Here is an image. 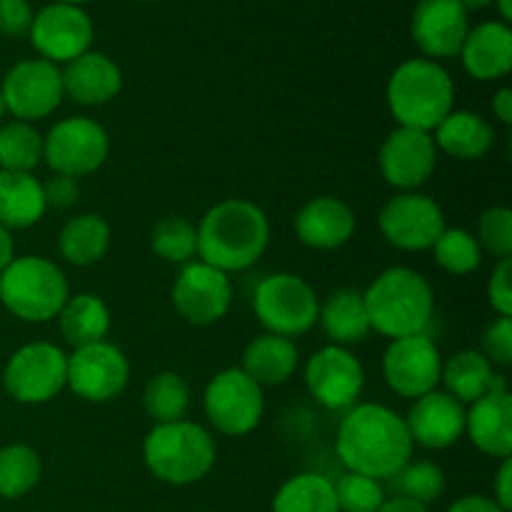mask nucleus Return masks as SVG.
Returning a JSON list of instances; mask_svg holds the SVG:
<instances>
[{"label":"nucleus","instance_id":"nucleus-32","mask_svg":"<svg viewBox=\"0 0 512 512\" xmlns=\"http://www.w3.org/2000/svg\"><path fill=\"white\" fill-rule=\"evenodd\" d=\"M273 512H340L335 490L325 475L300 473L285 480L273 498Z\"/></svg>","mask_w":512,"mask_h":512},{"label":"nucleus","instance_id":"nucleus-20","mask_svg":"<svg viewBox=\"0 0 512 512\" xmlns=\"http://www.w3.org/2000/svg\"><path fill=\"white\" fill-rule=\"evenodd\" d=\"M403 420L413 445H423L428 450L450 448L465 435V405L440 390L413 400Z\"/></svg>","mask_w":512,"mask_h":512},{"label":"nucleus","instance_id":"nucleus-25","mask_svg":"<svg viewBox=\"0 0 512 512\" xmlns=\"http://www.w3.org/2000/svg\"><path fill=\"white\" fill-rule=\"evenodd\" d=\"M440 383L445 393L460 403H475L488 393H508V383L498 375L480 350H460L448 363H443Z\"/></svg>","mask_w":512,"mask_h":512},{"label":"nucleus","instance_id":"nucleus-22","mask_svg":"<svg viewBox=\"0 0 512 512\" xmlns=\"http://www.w3.org/2000/svg\"><path fill=\"white\" fill-rule=\"evenodd\" d=\"M458 55L468 75H473L480 83L505 78L512 68V30L508 23H498V20L475 25L465 35Z\"/></svg>","mask_w":512,"mask_h":512},{"label":"nucleus","instance_id":"nucleus-39","mask_svg":"<svg viewBox=\"0 0 512 512\" xmlns=\"http://www.w3.org/2000/svg\"><path fill=\"white\" fill-rule=\"evenodd\" d=\"M340 512H378L385 503V485L360 473H343L333 483Z\"/></svg>","mask_w":512,"mask_h":512},{"label":"nucleus","instance_id":"nucleus-52","mask_svg":"<svg viewBox=\"0 0 512 512\" xmlns=\"http://www.w3.org/2000/svg\"><path fill=\"white\" fill-rule=\"evenodd\" d=\"M5 113H8V110H5V100H3V95H0V125H3Z\"/></svg>","mask_w":512,"mask_h":512},{"label":"nucleus","instance_id":"nucleus-54","mask_svg":"<svg viewBox=\"0 0 512 512\" xmlns=\"http://www.w3.org/2000/svg\"><path fill=\"white\" fill-rule=\"evenodd\" d=\"M138 3H148V0H138Z\"/></svg>","mask_w":512,"mask_h":512},{"label":"nucleus","instance_id":"nucleus-40","mask_svg":"<svg viewBox=\"0 0 512 512\" xmlns=\"http://www.w3.org/2000/svg\"><path fill=\"white\" fill-rule=\"evenodd\" d=\"M478 243L480 248L493 253L495 258L505 260L512 255V210L495 205L488 208L478 220Z\"/></svg>","mask_w":512,"mask_h":512},{"label":"nucleus","instance_id":"nucleus-14","mask_svg":"<svg viewBox=\"0 0 512 512\" xmlns=\"http://www.w3.org/2000/svg\"><path fill=\"white\" fill-rule=\"evenodd\" d=\"M305 388L328 410H350L365 388L363 363L343 345H325L305 363Z\"/></svg>","mask_w":512,"mask_h":512},{"label":"nucleus","instance_id":"nucleus-9","mask_svg":"<svg viewBox=\"0 0 512 512\" xmlns=\"http://www.w3.org/2000/svg\"><path fill=\"white\" fill-rule=\"evenodd\" d=\"M108 153V130L85 115L63 118L43 138V158L48 168L75 180L95 173L108 160Z\"/></svg>","mask_w":512,"mask_h":512},{"label":"nucleus","instance_id":"nucleus-41","mask_svg":"<svg viewBox=\"0 0 512 512\" xmlns=\"http://www.w3.org/2000/svg\"><path fill=\"white\" fill-rule=\"evenodd\" d=\"M483 355L498 368H508L512 363V318H498L485 328Z\"/></svg>","mask_w":512,"mask_h":512},{"label":"nucleus","instance_id":"nucleus-38","mask_svg":"<svg viewBox=\"0 0 512 512\" xmlns=\"http://www.w3.org/2000/svg\"><path fill=\"white\" fill-rule=\"evenodd\" d=\"M435 263L450 275H468L483 263V248L478 238L465 228H445L433 248Z\"/></svg>","mask_w":512,"mask_h":512},{"label":"nucleus","instance_id":"nucleus-16","mask_svg":"<svg viewBox=\"0 0 512 512\" xmlns=\"http://www.w3.org/2000/svg\"><path fill=\"white\" fill-rule=\"evenodd\" d=\"M28 35L40 58L53 65L70 63L93 45V20L80 5L53 3L33 15Z\"/></svg>","mask_w":512,"mask_h":512},{"label":"nucleus","instance_id":"nucleus-5","mask_svg":"<svg viewBox=\"0 0 512 512\" xmlns=\"http://www.w3.org/2000/svg\"><path fill=\"white\" fill-rule=\"evenodd\" d=\"M143 460L160 483L193 485L213 470L215 440L190 420L155 425L143 440Z\"/></svg>","mask_w":512,"mask_h":512},{"label":"nucleus","instance_id":"nucleus-43","mask_svg":"<svg viewBox=\"0 0 512 512\" xmlns=\"http://www.w3.org/2000/svg\"><path fill=\"white\" fill-rule=\"evenodd\" d=\"M33 10L28 0H0V33L8 38H20L30 33Z\"/></svg>","mask_w":512,"mask_h":512},{"label":"nucleus","instance_id":"nucleus-24","mask_svg":"<svg viewBox=\"0 0 512 512\" xmlns=\"http://www.w3.org/2000/svg\"><path fill=\"white\" fill-rule=\"evenodd\" d=\"M465 433L480 453L510 458L512 453V398L510 393H488L465 410Z\"/></svg>","mask_w":512,"mask_h":512},{"label":"nucleus","instance_id":"nucleus-55","mask_svg":"<svg viewBox=\"0 0 512 512\" xmlns=\"http://www.w3.org/2000/svg\"><path fill=\"white\" fill-rule=\"evenodd\" d=\"M0 288H3V285H0Z\"/></svg>","mask_w":512,"mask_h":512},{"label":"nucleus","instance_id":"nucleus-34","mask_svg":"<svg viewBox=\"0 0 512 512\" xmlns=\"http://www.w3.org/2000/svg\"><path fill=\"white\" fill-rule=\"evenodd\" d=\"M43 160V135L33 123L13 120L0 125V170L10 173H33Z\"/></svg>","mask_w":512,"mask_h":512},{"label":"nucleus","instance_id":"nucleus-11","mask_svg":"<svg viewBox=\"0 0 512 512\" xmlns=\"http://www.w3.org/2000/svg\"><path fill=\"white\" fill-rule=\"evenodd\" d=\"M378 228L393 248L430 250L445 230L443 208L430 195L398 193L380 208Z\"/></svg>","mask_w":512,"mask_h":512},{"label":"nucleus","instance_id":"nucleus-13","mask_svg":"<svg viewBox=\"0 0 512 512\" xmlns=\"http://www.w3.org/2000/svg\"><path fill=\"white\" fill-rule=\"evenodd\" d=\"M443 358L438 345L428 335L390 340L383 355V378L400 398L418 400L440 385Z\"/></svg>","mask_w":512,"mask_h":512},{"label":"nucleus","instance_id":"nucleus-53","mask_svg":"<svg viewBox=\"0 0 512 512\" xmlns=\"http://www.w3.org/2000/svg\"><path fill=\"white\" fill-rule=\"evenodd\" d=\"M55 3H65V5H80V3H88V0H55Z\"/></svg>","mask_w":512,"mask_h":512},{"label":"nucleus","instance_id":"nucleus-17","mask_svg":"<svg viewBox=\"0 0 512 512\" xmlns=\"http://www.w3.org/2000/svg\"><path fill=\"white\" fill-rule=\"evenodd\" d=\"M175 310L190 325H213L225 318L233 303V285L228 273L205 263H188L173 283Z\"/></svg>","mask_w":512,"mask_h":512},{"label":"nucleus","instance_id":"nucleus-4","mask_svg":"<svg viewBox=\"0 0 512 512\" xmlns=\"http://www.w3.org/2000/svg\"><path fill=\"white\" fill-rule=\"evenodd\" d=\"M455 83L448 70L428 58L405 60L388 80V108L400 128L433 133L453 110Z\"/></svg>","mask_w":512,"mask_h":512},{"label":"nucleus","instance_id":"nucleus-23","mask_svg":"<svg viewBox=\"0 0 512 512\" xmlns=\"http://www.w3.org/2000/svg\"><path fill=\"white\" fill-rule=\"evenodd\" d=\"M63 75L65 95L80 105H105L123 90V73L118 63L103 53L88 50L80 58L65 63Z\"/></svg>","mask_w":512,"mask_h":512},{"label":"nucleus","instance_id":"nucleus-31","mask_svg":"<svg viewBox=\"0 0 512 512\" xmlns=\"http://www.w3.org/2000/svg\"><path fill=\"white\" fill-rule=\"evenodd\" d=\"M60 335L73 350L85 348L105 340L110 330V310L98 295L78 293L65 300L63 310L58 313Z\"/></svg>","mask_w":512,"mask_h":512},{"label":"nucleus","instance_id":"nucleus-18","mask_svg":"<svg viewBox=\"0 0 512 512\" xmlns=\"http://www.w3.org/2000/svg\"><path fill=\"white\" fill-rule=\"evenodd\" d=\"M380 173L385 183L400 193H415L428 183L438 165V145L433 133L413 128H398L383 140L378 153Z\"/></svg>","mask_w":512,"mask_h":512},{"label":"nucleus","instance_id":"nucleus-2","mask_svg":"<svg viewBox=\"0 0 512 512\" xmlns=\"http://www.w3.org/2000/svg\"><path fill=\"white\" fill-rule=\"evenodd\" d=\"M270 223L263 208L243 198L215 203L198 225L200 263L223 273H238L263 258Z\"/></svg>","mask_w":512,"mask_h":512},{"label":"nucleus","instance_id":"nucleus-48","mask_svg":"<svg viewBox=\"0 0 512 512\" xmlns=\"http://www.w3.org/2000/svg\"><path fill=\"white\" fill-rule=\"evenodd\" d=\"M378 512H428V505H420L408 498H395L393 495V498L380 505Z\"/></svg>","mask_w":512,"mask_h":512},{"label":"nucleus","instance_id":"nucleus-28","mask_svg":"<svg viewBox=\"0 0 512 512\" xmlns=\"http://www.w3.org/2000/svg\"><path fill=\"white\" fill-rule=\"evenodd\" d=\"M318 323L323 325V333L333 340V345L363 343L370 333L368 310L365 298L355 288H340L328 295L318 310Z\"/></svg>","mask_w":512,"mask_h":512},{"label":"nucleus","instance_id":"nucleus-42","mask_svg":"<svg viewBox=\"0 0 512 512\" xmlns=\"http://www.w3.org/2000/svg\"><path fill=\"white\" fill-rule=\"evenodd\" d=\"M510 278H512V260L505 258L495 265L493 275H490V280H488V300L500 318H510L512 315Z\"/></svg>","mask_w":512,"mask_h":512},{"label":"nucleus","instance_id":"nucleus-35","mask_svg":"<svg viewBox=\"0 0 512 512\" xmlns=\"http://www.w3.org/2000/svg\"><path fill=\"white\" fill-rule=\"evenodd\" d=\"M43 465L30 445L13 443L0 450V498L18 500L38 485Z\"/></svg>","mask_w":512,"mask_h":512},{"label":"nucleus","instance_id":"nucleus-51","mask_svg":"<svg viewBox=\"0 0 512 512\" xmlns=\"http://www.w3.org/2000/svg\"><path fill=\"white\" fill-rule=\"evenodd\" d=\"M495 3H498L500 15H503V23H508V20L512 18V5H510V0H495Z\"/></svg>","mask_w":512,"mask_h":512},{"label":"nucleus","instance_id":"nucleus-19","mask_svg":"<svg viewBox=\"0 0 512 512\" xmlns=\"http://www.w3.org/2000/svg\"><path fill=\"white\" fill-rule=\"evenodd\" d=\"M468 30V10L458 0H420L410 23L415 45L435 63L458 55Z\"/></svg>","mask_w":512,"mask_h":512},{"label":"nucleus","instance_id":"nucleus-36","mask_svg":"<svg viewBox=\"0 0 512 512\" xmlns=\"http://www.w3.org/2000/svg\"><path fill=\"white\" fill-rule=\"evenodd\" d=\"M150 245H153V253L165 263L188 265L190 258L198 253V228L180 215H170L153 225Z\"/></svg>","mask_w":512,"mask_h":512},{"label":"nucleus","instance_id":"nucleus-15","mask_svg":"<svg viewBox=\"0 0 512 512\" xmlns=\"http://www.w3.org/2000/svg\"><path fill=\"white\" fill-rule=\"evenodd\" d=\"M130 380V363L118 345L100 340L68 355V388L88 403H110Z\"/></svg>","mask_w":512,"mask_h":512},{"label":"nucleus","instance_id":"nucleus-10","mask_svg":"<svg viewBox=\"0 0 512 512\" xmlns=\"http://www.w3.org/2000/svg\"><path fill=\"white\" fill-rule=\"evenodd\" d=\"M3 385L18 403H48L68 385V355L53 343L23 345L5 363Z\"/></svg>","mask_w":512,"mask_h":512},{"label":"nucleus","instance_id":"nucleus-3","mask_svg":"<svg viewBox=\"0 0 512 512\" xmlns=\"http://www.w3.org/2000/svg\"><path fill=\"white\" fill-rule=\"evenodd\" d=\"M370 330L390 340L423 335L435 313L428 280L413 268H388L363 293Z\"/></svg>","mask_w":512,"mask_h":512},{"label":"nucleus","instance_id":"nucleus-27","mask_svg":"<svg viewBox=\"0 0 512 512\" xmlns=\"http://www.w3.org/2000/svg\"><path fill=\"white\" fill-rule=\"evenodd\" d=\"M298 358L300 355L293 340L283 338V335L263 333L248 343L240 370L248 378H253L260 388L263 385H283L293 378Z\"/></svg>","mask_w":512,"mask_h":512},{"label":"nucleus","instance_id":"nucleus-21","mask_svg":"<svg viewBox=\"0 0 512 512\" xmlns=\"http://www.w3.org/2000/svg\"><path fill=\"white\" fill-rule=\"evenodd\" d=\"M355 213L345 200L318 195L295 215V235L313 250L343 248L355 233Z\"/></svg>","mask_w":512,"mask_h":512},{"label":"nucleus","instance_id":"nucleus-50","mask_svg":"<svg viewBox=\"0 0 512 512\" xmlns=\"http://www.w3.org/2000/svg\"><path fill=\"white\" fill-rule=\"evenodd\" d=\"M458 3L463 5V8L470 13V10H483V8H488V5L495 3V0H458Z\"/></svg>","mask_w":512,"mask_h":512},{"label":"nucleus","instance_id":"nucleus-30","mask_svg":"<svg viewBox=\"0 0 512 512\" xmlns=\"http://www.w3.org/2000/svg\"><path fill=\"white\" fill-rule=\"evenodd\" d=\"M110 238H113V233H110V225L103 215L83 213L63 225L58 235V250L65 263L85 268V265H93L105 258Z\"/></svg>","mask_w":512,"mask_h":512},{"label":"nucleus","instance_id":"nucleus-49","mask_svg":"<svg viewBox=\"0 0 512 512\" xmlns=\"http://www.w3.org/2000/svg\"><path fill=\"white\" fill-rule=\"evenodd\" d=\"M15 258V243H13V233H10L5 225H0V273L13 263Z\"/></svg>","mask_w":512,"mask_h":512},{"label":"nucleus","instance_id":"nucleus-46","mask_svg":"<svg viewBox=\"0 0 512 512\" xmlns=\"http://www.w3.org/2000/svg\"><path fill=\"white\" fill-rule=\"evenodd\" d=\"M510 483H512V463H510V458H505L503 465H500V470H498V478H495V498L493 500L500 505V508L508 510V512L512 508Z\"/></svg>","mask_w":512,"mask_h":512},{"label":"nucleus","instance_id":"nucleus-8","mask_svg":"<svg viewBox=\"0 0 512 512\" xmlns=\"http://www.w3.org/2000/svg\"><path fill=\"white\" fill-rule=\"evenodd\" d=\"M203 408L208 423L220 435L243 438V435L253 433L263 420V388L240 368L220 370L205 385Z\"/></svg>","mask_w":512,"mask_h":512},{"label":"nucleus","instance_id":"nucleus-37","mask_svg":"<svg viewBox=\"0 0 512 512\" xmlns=\"http://www.w3.org/2000/svg\"><path fill=\"white\" fill-rule=\"evenodd\" d=\"M393 490L395 498H408L420 505H430L443 495L445 473L430 460L408 463L398 470L390 480H385Z\"/></svg>","mask_w":512,"mask_h":512},{"label":"nucleus","instance_id":"nucleus-44","mask_svg":"<svg viewBox=\"0 0 512 512\" xmlns=\"http://www.w3.org/2000/svg\"><path fill=\"white\" fill-rule=\"evenodd\" d=\"M43 195H45V205H48V208L68 210L78 203L80 185L75 178L53 173V178L45 180L43 183Z\"/></svg>","mask_w":512,"mask_h":512},{"label":"nucleus","instance_id":"nucleus-45","mask_svg":"<svg viewBox=\"0 0 512 512\" xmlns=\"http://www.w3.org/2000/svg\"><path fill=\"white\" fill-rule=\"evenodd\" d=\"M448 512H508L500 508L493 498L488 495H463L460 500H455L450 505Z\"/></svg>","mask_w":512,"mask_h":512},{"label":"nucleus","instance_id":"nucleus-26","mask_svg":"<svg viewBox=\"0 0 512 512\" xmlns=\"http://www.w3.org/2000/svg\"><path fill=\"white\" fill-rule=\"evenodd\" d=\"M438 150L458 160H480L495 143V130L488 120L473 110H450L443 123L433 130Z\"/></svg>","mask_w":512,"mask_h":512},{"label":"nucleus","instance_id":"nucleus-47","mask_svg":"<svg viewBox=\"0 0 512 512\" xmlns=\"http://www.w3.org/2000/svg\"><path fill=\"white\" fill-rule=\"evenodd\" d=\"M493 113L503 125L512 123V90L500 88L493 98Z\"/></svg>","mask_w":512,"mask_h":512},{"label":"nucleus","instance_id":"nucleus-7","mask_svg":"<svg viewBox=\"0 0 512 512\" xmlns=\"http://www.w3.org/2000/svg\"><path fill=\"white\" fill-rule=\"evenodd\" d=\"M253 310L268 333L298 338L318 323L320 300L300 275L273 273L255 288Z\"/></svg>","mask_w":512,"mask_h":512},{"label":"nucleus","instance_id":"nucleus-12","mask_svg":"<svg viewBox=\"0 0 512 512\" xmlns=\"http://www.w3.org/2000/svg\"><path fill=\"white\" fill-rule=\"evenodd\" d=\"M0 95L5 100V110L23 123L43 120L58 110L63 100V75L58 65L43 58L20 60L5 75Z\"/></svg>","mask_w":512,"mask_h":512},{"label":"nucleus","instance_id":"nucleus-33","mask_svg":"<svg viewBox=\"0 0 512 512\" xmlns=\"http://www.w3.org/2000/svg\"><path fill=\"white\" fill-rule=\"evenodd\" d=\"M143 408L155 425L178 423L190 408V388L178 373L163 370L145 383Z\"/></svg>","mask_w":512,"mask_h":512},{"label":"nucleus","instance_id":"nucleus-6","mask_svg":"<svg viewBox=\"0 0 512 512\" xmlns=\"http://www.w3.org/2000/svg\"><path fill=\"white\" fill-rule=\"evenodd\" d=\"M0 303L23 323H48L58 318L70 298L63 270L40 255H23L0 273Z\"/></svg>","mask_w":512,"mask_h":512},{"label":"nucleus","instance_id":"nucleus-1","mask_svg":"<svg viewBox=\"0 0 512 512\" xmlns=\"http://www.w3.org/2000/svg\"><path fill=\"white\" fill-rule=\"evenodd\" d=\"M413 448L405 420L380 403L353 405L335 435V453L348 473L368 475L380 483L410 463Z\"/></svg>","mask_w":512,"mask_h":512},{"label":"nucleus","instance_id":"nucleus-29","mask_svg":"<svg viewBox=\"0 0 512 512\" xmlns=\"http://www.w3.org/2000/svg\"><path fill=\"white\" fill-rule=\"evenodd\" d=\"M45 210L43 183L33 173L0 170V225L8 230L30 228L40 223Z\"/></svg>","mask_w":512,"mask_h":512}]
</instances>
